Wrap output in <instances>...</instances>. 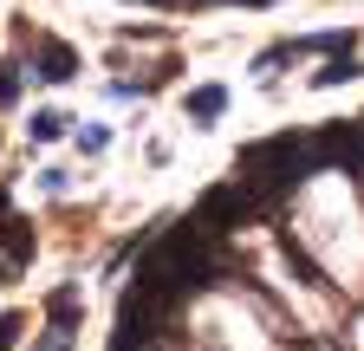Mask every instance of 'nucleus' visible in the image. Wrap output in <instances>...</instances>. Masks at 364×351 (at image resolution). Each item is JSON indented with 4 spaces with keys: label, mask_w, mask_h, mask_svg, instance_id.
I'll return each instance as SVG.
<instances>
[{
    "label": "nucleus",
    "mask_w": 364,
    "mask_h": 351,
    "mask_svg": "<svg viewBox=\"0 0 364 351\" xmlns=\"http://www.w3.org/2000/svg\"><path fill=\"white\" fill-rule=\"evenodd\" d=\"M72 72H78V53L59 46V39H46V46H39V78H46V85H65Z\"/></svg>",
    "instance_id": "nucleus-1"
},
{
    "label": "nucleus",
    "mask_w": 364,
    "mask_h": 351,
    "mask_svg": "<svg viewBox=\"0 0 364 351\" xmlns=\"http://www.w3.org/2000/svg\"><path fill=\"white\" fill-rule=\"evenodd\" d=\"M0 247H7V260H26L33 254V228L20 222V215H0Z\"/></svg>",
    "instance_id": "nucleus-2"
},
{
    "label": "nucleus",
    "mask_w": 364,
    "mask_h": 351,
    "mask_svg": "<svg viewBox=\"0 0 364 351\" xmlns=\"http://www.w3.org/2000/svg\"><path fill=\"white\" fill-rule=\"evenodd\" d=\"M228 111V92H221V85H202V92H189V117L196 124H215Z\"/></svg>",
    "instance_id": "nucleus-3"
},
{
    "label": "nucleus",
    "mask_w": 364,
    "mask_h": 351,
    "mask_svg": "<svg viewBox=\"0 0 364 351\" xmlns=\"http://www.w3.org/2000/svg\"><path fill=\"white\" fill-rule=\"evenodd\" d=\"M65 124H72L65 111H33L26 130H33V144H53V137H65Z\"/></svg>",
    "instance_id": "nucleus-4"
},
{
    "label": "nucleus",
    "mask_w": 364,
    "mask_h": 351,
    "mask_svg": "<svg viewBox=\"0 0 364 351\" xmlns=\"http://www.w3.org/2000/svg\"><path fill=\"white\" fill-rule=\"evenodd\" d=\"M46 313H53L59 325H72V319H78V286H59L53 299H46Z\"/></svg>",
    "instance_id": "nucleus-5"
},
{
    "label": "nucleus",
    "mask_w": 364,
    "mask_h": 351,
    "mask_svg": "<svg viewBox=\"0 0 364 351\" xmlns=\"http://www.w3.org/2000/svg\"><path fill=\"white\" fill-rule=\"evenodd\" d=\"M358 72H364V65H358V59L345 53V59H332L326 72H312V85H345V78H358Z\"/></svg>",
    "instance_id": "nucleus-6"
},
{
    "label": "nucleus",
    "mask_w": 364,
    "mask_h": 351,
    "mask_svg": "<svg viewBox=\"0 0 364 351\" xmlns=\"http://www.w3.org/2000/svg\"><path fill=\"white\" fill-rule=\"evenodd\" d=\"M105 144H111V130H105V124H91V130H78V150H85V156H98Z\"/></svg>",
    "instance_id": "nucleus-7"
},
{
    "label": "nucleus",
    "mask_w": 364,
    "mask_h": 351,
    "mask_svg": "<svg viewBox=\"0 0 364 351\" xmlns=\"http://www.w3.org/2000/svg\"><path fill=\"white\" fill-rule=\"evenodd\" d=\"M20 98V65H0V111Z\"/></svg>",
    "instance_id": "nucleus-8"
},
{
    "label": "nucleus",
    "mask_w": 364,
    "mask_h": 351,
    "mask_svg": "<svg viewBox=\"0 0 364 351\" xmlns=\"http://www.w3.org/2000/svg\"><path fill=\"white\" fill-rule=\"evenodd\" d=\"M39 189H46V195H65V189H72V176H65V169H46V176H39Z\"/></svg>",
    "instance_id": "nucleus-9"
},
{
    "label": "nucleus",
    "mask_w": 364,
    "mask_h": 351,
    "mask_svg": "<svg viewBox=\"0 0 364 351\" xmlns=\"http://www.w3.org/2000/svg\"><path fill=\"white\" fill-rule=\"evenodd\" d=\"M14 338H20V313H7V319H0V351H14Z\"/></svg>",
    "instance_id": "nucleus-10"
},
{
    "label": "nucleus",
    "mask_w": 364,
    "mask_h": 351,
    "mask_svg": "<svg viewBox=\"0 0 364 351\" xmlns=\"http://www.w3.org/2000/svg\"><path fill=\"white\" fill-rule=\"evenodd\" d=\"M46 351H72V345H65V332H59V338H53V345H46Z\"/></svg>",
    "instance_id": "nucleus-11"
},
{
    "label": "nucleus",
    "mask_w": 364,
    "mask_h": 351,
    "mask_svg": "<svg viewBox=\"0 0 364 351\" xmlns=\"http://www.w3.org/2000/svg\"><path fill=\"white\" fill-rule=\"evenodd\" d=\"M0 215H7V189H0Z\"/></svg>",
    "instance_id": "nucleus-12"
}]
</instances>
